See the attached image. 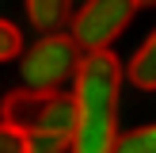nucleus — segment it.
<instances>
[{
	"instance_id": "nucleus-1",
	"label": "nucleus",
	"mask_w": 156,
	"mask_h": 153,
	"mask_svg": "<svg viewBox=\"0 0 156 153\" xmlns=\"http://www.w3.org/2000/svg\"><path fill=\"white\" fill-rule=\"evenodd\" d=\"M122 84H126V65L111 50L84 54L73 80V107L76 126L69 153H114L118 149V107H122Z\"/></svg>"
},
{
	"instance_id": "nucleus-2",
	"label": "nucleus",
	"mask_w": 156,
	"mask_h": 153,
	"mask_svg": "<svg viewBox=\"0 0 156 153\" xmlns=\"http://www.w3.org/2000/svg\"><path fill=\"white\" fill-rule=\"evenodd\" d=\"M0 122L15 126L23 138L50 134L73 142L76 107L69 92H34V88H12L0 99Z\"/></svg>"
},
{
	"instance_id": "nucleus-3",
	"label": "nucleus",
	"mask_w": 156,
	"mask_h": 153,
	"mask_svg": "<svg viewBox=\"0 0 156 153\" xmlns=\"http://www.w3.org/2000/svg\"><path fill=\"white\" fill-rule=\"evenodd\" d=\"M84 54L76 50V42L57 31V35H38L30 46H23L19 54V76L23 88L34 92H61L69 80H76Z\"/></svg>"
},
{
	"instance_id": "nucleus-4",
	"label": "nucleus",
	"mask_w": 156,
	"mask_h": 153,
	"mask_svg": "<svg viewBox=\"0 0 156 153\" xmlns=\"http://www.w3.org/2000/svg\"><path fill=\"white\" fill-rule=\"evenodd\" d=\"M133 12V0H84L69 19V38L80 54H103L126 35Z\"/></svg>"
},
{
	"instance_id": "nucleus-5",
	"label": "nucleus",
	"mask_w": 156,
	"mask_h": 153,
	"mask_svg": "<svg viewBox=\"0 0 156 153\" xmlns=\"http://www.w3.org/2000/svg\"><path fill=\"white\" fill-rule=\"evenodd\" d=\"M27 4V19L38 35H57L73 19V0H23Z\"/></svg>"
},
{
	"instance_id": "nucleus-6",
	"label": "nucleus",
	"mask_w": 156,
	"mask_h": 153,
	"mask_svg": "<svg viewBox=\"0 0 156 153\" xmlns=\"http://www.w3.org/2000/svg\"><path fill=\"white\" fill-rule=\"evenodd\" d=\"M126 80L133 84V88H141V92H156V27L133 50V58H129V65H126Z\"/></svg>"
},
{
	"instance_id": "nucleus-7",
	"label": "nucleus",
	"mask_w": 156,
	"mask_h": 153,
	"mask_svg": "<svg viewBox=\"0 0 156 153\" xmlns=\"http://www.w3.org/2000/svg\"><path fill=\"white\" fill-rule=\"evenodd\" d=\"M114 153H156V122H152V126H137V130H129V134H122Z\"/></svg>"
},
{
	"instance_id": "nucleus-8",
	"label": "nucleus",
	"mask_w": 156,
	"mask_h": 153,
	"mask_svg": "<svg viewBox=\"0 0 156 153\" xmlns=\"http://www.w3.org/2000/svg\"><path fill=\"white\" fill-rule=\"evenodd\" d=\"M23 54V35L12 19H0V65Z\"/></svg>"
},
{
	"instance_id": "nucleus-9",
	"label": "nucleus",
	"mask_w": 156,
	"mask_h": 153,
	"mask_svg": "<svg viewBox=\"0 0 156 153\" xmlns=\"http://www.w3.org/2000/svg\"><path fill=\"white\" fill-rule=\"evenodd\" d=\"M69 138H50V134H34L27 138V153H69Z\"/></svg>"
},
{
	"instance_id": "nucleus-10",
	"label": "nucleus",
	"mask_w": 156,
	"mask_h": 153,
	"mask_svg": "<svg viewBox=\"0 0 156 153\" xmlns=\"http://www.w3.org/2000/svg\"><path fill=\"white\" fill-rule=\"evenodd\" d=\"M0 153H27V138L8 122H0Z\"/></svg>"
},
{
	"instance_id": "nucleus-11",
	"label": "nucleus",
	"mask_w": 156,
	"mask_h": 153,
	"mask_svg": "<svg viewBox=\"0 0 156 153\" xmlns=\"http://www.w3.org/2000/svg\"><path fill=\"white\" fill-rule=\"evenodd\" d=\"M137 8H156V0H133Z\"/></svg>"
}]
</instances>
